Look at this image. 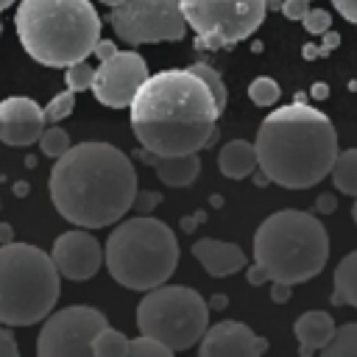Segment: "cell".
<instances>
[{
	"label": "cell",
	"instance_id": "cell-1",
	"mask_svg": "<svg viewBox=\"0 0 357 357\" xmlns=\"http://www.w3.org/2000/svg\"><path fill=\"white\" fill-rule=\"evenodd\" d=\"M128 106L139 145L159 156L198 153L215 139L223 114L206 81L190 67L148 75Z\"/></svg>",
	"mask_w": 357,
	"mask_h": 357
},
{
	"label": "cell",
	"instance_id": "cell-2",
	"mask_svg": "<svg viewBox=\"0 0 357 357\" xmlns=\"http://www.w3.org/2000/svg\"><path fill=\"white\" fill-rule=\"evenodd\" d=\"M137 173L109 142L70 145L50 170V198L59 215L81 229H103L134 206Z\"/></svg>",
	"mask_w": 357,
	"mask_h": 357
},
{
	"label": "cell",
	"instance_id": "cell-3",
	"mask_svg": "<svg viewBox=\"0 0 357 357\" xmlns=\"http://www.w3.org/2000/svg\"><path fill=\"white\" fill-rule=\"evenodd\" d=\"M254 148L257 167L273 184L307 190L329 176L337 156V131L324 112L307 106L304 95H296L293 103L268 112Z\"/></svg>",
	"mask_w": 357,
	"mask_h": 357
},
{
	"label": "cell",
	"instance_id": "cell-4",
	"mask_svg": "<svg viewBox=\"0 0 357 357\" xmlns=\"http://www.w3.org/2000/svg\"><path fill=\"white\" fill-rule=\"evenodd\" d=\"M14 28L22 50L45 67L84 61L100 39V17L89 0H20Z\"/></svg>",
	"mask_w": 357,
	"mask_h": 357
},
{
	"label": "cell",
	"instance_id": "cell-5",
	"mask_svg": "<svg viewBox=\"0 0 357 357\" xmlns=\"http://www.w3.org/2000/svg\"><path fill=\"white\" fill-rule=\"evenodd\" d=\"M326 259L329 234L312 212L279 209L254 234V262L265 268L271 282H310L324 271Z\"/></svg>",
	"mask_w": 357,
	"mask_h": 357
},
{
	"label": "cell",
	"instance_id": "cell-6",
	"mask_svg": "<svg viewBox=\"0 0 357 357\" xmlns=\"http://www.w3.org/2000/svg\"><path fill=\"white\" fill-rule=\"evenodd\" d=\"M103 262L112 279L128 290H151L165 284L178 268V243L173 229L151 215L117 220L106 245Z\"/></svg>",
	"mask_w": 357,
	"mask_h": 357
},
{
	"label": "cell",
	"instance_id": "cell-7",
	"mask_svg": "<svg viewBox=\"0 0 357 357\" xmlns=\"http://www.w3.org/2000/svg\"><path fill=\"white\" fill-rule=\"evenodd\" d=\"M59 298L53 257L28 243L0 245V324L31 326L45 321Z\"/></svg>",
	"mask_w": 357,
	"mask_h": 357
},
{
	"label": "cell",
	"instance_id": "cell-8",
	"mask_svg": "<svg viewBox=\"0 0 357 357\" xmlns=\"http://www.w3.org/2000/svg\"><path fill=\"white\" fill-rule=\"evenodd\" d=\"M137 326L142 335L162 340L173 351H184L204 337L209 326V304L187 284H156L137 307Z\"/></svg>",
	"mask_w": 357,
	"mask_h": 357
},
{
	"label": "cell",
	"instance_id": "cell-9",
	"mask_svg": "<svg viewBox=\"0 0 357 357\" xmlns=\"http://www.w3.org/2000/svg\"><path fill=\"white\" fill-rule=\"evenodd\" d=\"M195 47L218 50L248 39L265 20V0H178Z\"/></svg>",
	"mask_w": 357,
	"mask_h": 357
},
{
	"label": "cell",
	"instance_id": "cell-10",
	"mask_svg": "<svg viewBox=\"0 0 357 357\" xmlns=\"http://www.w3.org/2000/svg\"><path fill=\"white\" fill-rule=\"evenodd\" d=\"M109 22L126 45L178 42L187 31L178 0H123L112 6Z\"/></svg>",
	"mask_w": 357,
	"mask_h": 357
},
{
	"label": "cell",
	"instance_id": "cell-11",
	"mask_svg": "<svg viewBox=\"0 0 357 357\" xmlns=\"http://www.w3.org/2000/svg\"><path fill=\"white\" fill-rule=\"evenodd\" d=\"M109 326L106 315L95 307H64L59 312H50L39 329L36 337V354L39 357H89L92 340L98 332Z\"/></svg>",
	"mask_w": 357,
	"mask_h": 357
},
{
	"label": "cell",
	"instance_id": "cell-12",
	"mask_svg": "<svg viewBox=\"0 0 357 357\" xmlns=\"http://www.w3.org/2000/svg\"><path fill=\"white\" fill-rule=\"evenodd\" d=\"M145 78H148L145 59L134 50H117L114 56L103 59L95 67L92 92H95L98 103H103L109 109H123L131 103L137 89L145 84Z\"/></svg>",
	"mask_w": 357,
	"mask_h": 357
},
{
	"label": "cell",
	"instance_id": "cell-13",
	"mask_svg": "<svg viewBox=\"0 0 357 357\" xmlns=\"http://www.w3.org/2000/svg\"><path fill=\"white\" fill-rule=\"evenodd\" d=\"M50 257H53V265L59 268V276L84 282V279H92L103 265V245L89 231L75 229L56 237Z\"/></svg>",
	"mask_w": 357,
	"mask_h": 357
},
{
	"label": "cell",
	"instance_id": "cell-14",
	"mask_svg": "<svg viewBox=\"0 0 357 357\" xmlns=\"http://www.w3.org/2000/svg\"><path fill=\"white\" fill-rule=\"evenodd\" d=\"M268 351V340L254 335L240 321H220L206 326L204 337L198 340L201 357H259Z\"/></svg>",
	"mask_w": 357,
	"mask_h": 357
},
{
	"label": "cell",
	"instance_id": "cell-15",
	"mask_svg": "<svg viewBox=\"0 0 357 357\" xmlns=\"http://www.w3.org/2000/svg\"><path fill=\"white\" fill-rule=\"evenodd\" d=\"M45 131V109L22 95L0 100V142L6 145H31Z\"/></svg>",
	"mask_w": 357,
	"mask_h": 357
},
{
	"label": "cell",
	"instance_id": "cell-16",
	"mask_svg": "<svg viewBox=\"0 0 357 357\" xmlns=\"http://www.w3.org/2000/svg\"><path fill=\"white\" fill-rule=\"evenodd\" d=\"M192 257L201 262V268L215 276V279H223V276H231L237 271L245 268V254L240 245L234 243H223V240H215V237H201L192 243Z\"/></svg>",
	"mask_w": 357,
	"mask_h": 357
},
{
	"label": "cell",
	"instance_id": "cell-17",
	"mask_svg": "<svg viewBox=\"0 0 357 357\" xmlns=\"http://www.w3.org/2000/svg\"><path fill=\"white\" fill-rule=\"evenodd\" d=\"M137 156L156 170V176L167 184V187H190L198 173H201V159L195 153H184V156H159L151 151H137Z\"/></svg>",
	"mask_w": 357,
	"mask_h": 357
},
{
	"label": "cell",
	"instance_id": "cell-18",
	"mask_svg": "<svg viewBox=\"0 0 357 357\" xmlns=\"http://www.w3.org/2000/svg\"><path fill=\"white\" fill-rule=\"evenodd\" d=\"M293 332H296V337H298V351L307 357V354H312V351H321V349L332 340V335H335V321H332V315L324 312V310H310V312H304V315L296 318Z\"/></svg>",
	"mask_w": 357,
	"mask_h": 357
},
{
	"label": "cell",
	"instance_id": "cell-19",
	"mask_svg": "<svg viewBox=\"0 0 357 357\" xmlns=\"http://www.w3.org/2000/svg\"><path fill=\"white\" fill-rule=\"evenodd\" d=\"M218 167L226 178H245L257 170V148L245 139H231L218 153Z\"/></svg>",
	"mask_w": 357,
	"mask_h": 357
},
{
	"label": "cell",
	"instance_id": "cell-20",
	"mask_svg": "<svg viewBox=\"0 0 357 357\" xmlns=\"http://www.w3.org/2000/svg\"><path fill=\"white\" fill-rule=\"evenodd\" d=\"M335 293H332V301L335 304H349V307H357V248L349 251L337 268H335Z\"/></svg>",
	"mask_w": 357,
	"mask_h": 357
},
{
	"label": "cell",
	"instance_id": "cell-21",
	"mask_svg": "<svg viewBox=\"0 0 357 357\" xmlns=\"http://www.w3.org/2000/svg\"><path fill=\"white\" fill-rule=\"evenodd\" d=\"M329 176H332V181H335V187H337L340 192L357 195V148L337 151Z\"/></svg>",
	"mask_w": 357,
	"mask_h": 357
},
{
	"label": "cell",
	"instance_id": "cell-22",
	"mask_svg": "<svg viewBox=\"0 0 357 357\" xmlns=\"http://www.w3.org/2000/svg\"><path fill=\"white\" fill-rule=\"evenodd\" d=\"M321 351H324V357H357V321L335 326L332 340Z\"/></svg>",
	"mask_w": 357,
	"mask_h": 357
},
{
	"label": "cell",
	"instance_id": "cell-23",
	"mask_svg": "<svg viewBox=\"0 0 357 357\" xmlns=\"http://www.w3.org/2000/svg\"><path fill=\"white\" fill-rule=\"evenodd\" d=\"M126 354H128V337L112 326H103L92 340V357H126Z\"/></svg>",
	"mask_w": 357,
	"mask_h": 357
},
{
	"label": "cell",
	"instance_id": "cell-24",
	"mask_svg": "<svg viewBox=\"0 0 357 357\" xmlns=\"http://www.w3.org/2000/svg\"><path fill=\"white\" fill-rule=\"evenodd\" d=\"M279 95H282V89H279V84L273 81V78H268V75H259V78H254L251 84H248V98H251V103H257V106H273L276 100H279Z\"/></svg>",
	"mask_w": 357,
	"mask_h": 357
},
{
	"label": "cell",
	"instance_id": "cell-25",
	"mask_svg": "<svg viewBox=\"0 0 357 357\" xmlns=\"http://www.w3.org/2000/svg\"><path fill=\"white\" fill-rule=\"evenodd\" d=\"M39 148H42V153L45 156H50V159H59L61 153H67V148H70V134L64 131V128H59V126H53V128H45L42 134H39Z\"/></svg>",
	"mask_w": 357,
	"mask_h": 357
},
{
	"label": "cell",
	"instance_id": "cell-26",
	"mask_svg": "<svg viewBox=\"0 0 357 357\" xmlns=\"http://www.w3.org/2000/svg\"><path fill=\"white\" fill-rule=\"evenodd\" d=\"M128 354H131V357H170L173 349L165 346L162 340H156V337L139 332V337L128 340Z\"/></svg>",
	"mask_w": 357,
	"mask_h": 357
},
{
	"label": "cell",
	"instance_id": "cell-27",
	"mask_svg": "<svg viewBox=\"0 0 357 357\" xmlns=\"http://www.w3.org/2000/svg\"><path fill=\"white\" fill-rule=\"evenodd\" d=\"M64 81H67V89H73V92L92 89V81H95V67H89V61H86V59H84V61H75V64H70V67H67Z\"/></svg>",
	"mask_w": 357,
	"mask_h": 357
},
{
	"label": "cell",
	"instance_id": "cell-28",
	"mask_svg": "<svg viewBox=\"0 0 357 357\" xmlns=\"http://www.w3.org/2000/svg\"><path fill=\"white\" fill-rule=\"evenodd\" d=\"M73 109H75V92H73V89H64V92H59V95L45 106V120H47V123H59V120L70 117Z\"/></svg>",
	"mask_w": 357,
	"mask_h": 357
},
{
	"label": "cell",
	"instance_id": "cell-29",
	"mask_svg": "<svg viewBox=\"0 0 357 357\" xmlns=\"http://www.w3.org/2000/svg\"><path fill=\"white\" fill-rule=\"evenodd\" d=\"M190 70H192V73H198V75L206 81V86L212 89V95H215L218 106H220V109H226V86H223V78H220V73H218L215 67L204 64V61H198V64H190Z\"/></svg>",
	"mask_w": 357,
	"mask_h": 357
},
{
	"label": "cell",
	"instance_id": "cell-30",
	"mask_svg": "<svg viewBox=\"0 0 357 357\" xmlns=\"http://www.w3.org/2000/svg\"><path fill=\"white\" fill-rule=\"evenodd\" d=\"M301 25L307 28V33H324L332 25V17L324 8H307V14L301 17Z\"/></svg>",
	"mask_w": 357,
	"mask_h": 357
},
{
	"label": "cell",
	"instance_id": "cell-31",
	"mask_svg": "<svg viewBox=\"0 0 357 357\" xmlns=\"http://www.w3.org/2000/svg\"><path fill=\"white\" fill-rule=\"evenodd\" d=\"M307 8H310V0H282V8L279 11L287 20H301L307 14Z\"/></svg>",
	"mask_w": 357,
	"mask_h": 357
},
{
	"label": "cell",
	"instance_id": "cell-32",
	"mask_svg": "<svg viewBox=\"0 0 357 357\" xmlns=\"http://www.w3.org/2000/svg\"><path fill=\"white\" fill-rule=\"evenodd\" d=\"M159 204H162V195L159 192H139L137 190V195H134V209H139V212H151Z\"/></svg>",
	"mask_w": 357,
	"mask_h": 357
},
{
	"label": "cell",
	"instance_id": "cell-33",
	"mask_svg": "<svg viewBox=\"0 0 357 357\" xmlns=\"http://www.w3.org/2000/svg\"><path fill=\"white\" fill-rule=\"evenodd\" d=\"M17 354H20V349H17L14 335L6 326H0V357H17Z\"/></svg>",
	"mask_w": 357,
	"mask_h": 357
},
{
	"label": "cell",
	"instance_id": "cell-34",
	"mask_svg": "<svg viewBox=\"0 0 357 357\" xmlns=\"http://www.w3.org/2000/svg\"><path fill=\"white\" fill-rule=\"evenodd\" d=\"M335 11L346 20V22H354L357 25V0H332Z\"/></svg>",
	"mask_w": 357,
	"mask_h": 357
},
{
	"label": "cell",
	"instance_id": "cell-35",
	"mask_svg": "<svg viewBox=\"0 0 357 357\" xmlns=\"http://www.w3.org/2000/svg\"><path fill=\"white\" fill-rule=\"evenodd\" d=\"M290 287H293V284H287V282H271V298H273L276 304H284V301L290 298Z\"/></svg>",
	"mask_w": 357,
	"mask_h": 357
},
{
	"label": "cell",
	"instance_id": "cell-36",
	"mask_svg": "<svg viewBox=\"0 0 357 357\" xmlns=\"http://www.w3.org/2000/svg\"><path fill=\"white\" fill-rule=\"evenodd\" d=\"M321 36H324V42H321V53H324V56H326V53H332V50L340 45V33H337V31H332V28H326Z\"/></svg>",
	"mask_w": 357,
	"mask_h": 357
},
{
	"label": "cell",
	"instance_id": "cell-37",
	"mask_svg": "<svg viewBox=\"0 0 357 357\" xmlns=\"http://www.w3.org/2000/svg\"><path fill=\"white\" fill-rule=\"evenodd\" d=\"M92 53L103 61V59L114 56V53H117V47H114V42H112V39H98V42H95V47H92Z\"/></svg>",
	"mask_w": 357,
	"mask_h": 357
},
{
	"label": "cell",
	"instance_id": "cell-38",
	"mask_svg": "<svg viewBox=\"0 0 357 357\" xmlns=\"http://www.w3.org/2000/svg\"><path fill=\"white\" fill-rule=\"evenodd\" d=\"M315 209H318V212H324V215H332V212L337 209V201H335V195H329V192L318 195V198H315Z\"/></svg>",
	"mask_w": 357,
	"mask_h": 357
},
{
	"label": "cell",
	"instance_id": "cell-39",
	"mask_svg": "<svg viewBox=\"0 0 357 357\" xmlns=\"http://www.w3.org/2000/svg\"><path fill=\"white\" fill-rule=\"evenodd\" d=\"M245 276H248V284H254V287H257V284L271 282V279H268V273H265V268H262V265H257V262H254V265L245 271Z\"/></svg>",
	"mask_w": 357,
	"mask_h": 357
},
{
	"label": "cell",
	"instance_id": "cell-40",
	"mask_svg": "<svg viewBox=\"0 0 357 357\" xmlns=\"http://www.w3.org/2000/svg\"><path fill=\"white\" fill-rule=\"evenodd\" d=\"M201 220H204V212H195V215H190V218L181 220V229H184V231H192L195 223H201Z\"/></svg>",
	"mask_w": 357,
	"mask_h": 357
},
{
	"label": "cell",
	"instance_id": "cell-41",
	"mask_svg": "<svg viewBox=\"0 0 357 357\" xmlns=\"http://www.w3.org/2000/svg\"><path fill=\"white\" fill-rule=\"evenodd\" d=\"M301 56H304L307 61H312V59H318V56H324V53H321V45H304Z\"/></svg>",
	"mask_w": 357,
	"mask_h": 357
},
{
	"label": "cell",
	"instance_id": "cell-42",
	"mask_svg": "<svg viewBox=\"0 0 357 357\" xmlns=\"http://www.w3.org/2000/svg\"><path fill=\"white\" fill-rule=\"evenodd\" d=\"M206 304H209V310H223V307L229 304V298H226L223 293H218V296H212V298H209Z\"/></svg>",
	"mask_w": 357,
	"mask_h": 357
},
{
	"label": "cell",
	"instance_id": "cell-43",
	"mask_svg": "<svg viewBox=\"0 0 357 357\" xmlns=\"http://www.w3.org/2000/svg\"><path fill=\"white\" fill-rule=\"evenodd\" d=\"M11 240H14V229L8 223H0V245L3 243H11Z\"/></svg>",
	"mask_w": 357,
	"mask_h": 357
},
{
	"label": "cell",
	"instance_id": "cell-44",
	"mask_svg": "<svg viewBox=\"0 0 357 357\" xmlns=\"http://www.w3.org/2000/svg\"><path fill=\"white\" fill-rule=\"evenodd\" d=\"M326 95H329V86H326V84H321V81H318V84H312V98L324 100Z\"/></svg>",
	"mask_w": 357,
	"mask_h": 357
},
{
	"label": "cell",
	"instance_id": "cell-45",
	"mask_svg": "<svg viewBox=\"0 0 357 357\" xmlns=\"http://www.w3.org/2000/svg\"><path fill=\"white\" fill-rule=\"evenodd\" d=\"M14 195H20V198L28 195V184H25V181H17V184H14Z\"/></svg>",
	"mask_w": 357,
	"mask_h": 357
},
{
	"label": "cell",
	"instance_id": "cell-46",
	"mask_svg": "<svg viewBox=\"0 0 357 357\" xmlns=\"http://www.w3.org/2000/svg\"><path fill=\"white\" fill-rule=\"evenodd\" d=\"M265 6H268V11H279L282 8V0H265Z\"/></svg>",
	"mask_w": 357,
	"mask_h": 357
},
{
	"label": "cell",
	"instance_id": "cell-47",
	"mask_svg": "<svg viewBox=\"0 0 357 357\" xmlns=\"http://www.w3.org/2000/svg\"><path fill=\"white\" fill-rule=\"evenodd\" d=\"M254 181H257V184H259V187H262V184H268V181H271V178H268V176H265V173H262V170H259V173H257V176H254Z\"/></svg>",
	"mask_w": 357,
	"mask_h": 357
},
{
	"label": "cell",
	"instance_id": "cell-48",
	"mask_svg": "<svg viewBox=\"0 0 357 357\" xmlns=\"http://www.w3.org/2000/svg\"><path fill=\"white\" fill-rule=\"evenodd\" d=\"M8 6H14V0H0V11H3V8H8Z\"/></svg>",
	"mask_w": 357,
	"mask_h": 357
},
{
	"label": "cell",
	"instance_id": "cell-49",
	"mask_svg": "<svg viewBox=\"0 0 357 357\" xmlns=\"http://www.w3.org/2000/svg\"><path fill=\"white\" fill-rule=\"evenodd\" d=\"M357 198V195H354ZM351 218H354V223H357V201H354V206H351Z\"/></svg>",
	"mask_w": 357,
	"mask_h": 357
},
{
	"label": "cell",
	"instance_id": "cell-50",
	"mask_svg": "<svg viewBox=\"0 0 357 357\" xmlns=\"http://www.w3.org/2000/svg\"><path fill=\"white\" fill-rule=\"evenodd\" d=\"M100 3H106V6L112 8V6H117V3H123V0H100Z\"/></svg>",
	"mask_w": 357,
	"mask_h": 357
},
{
	"label": "cell",
	"instance_id": "cell-51",
	"mask_svg": "<svg viewBox=\"0 0 357 357\" xmlns=\"http://www.w3.org/2000/svg\"><path fill=\"white\" fill-rule=\"evenodd\" d=\"M0 33H3V22H0Z\"/></svg>",
	"mask_w": 357,
	"mask_h": 357
},
{
	"label": "cell",
	"instance_id": "cell-52",
	"mask_svg": "<svg viewBox=\"0 0 357 357\" xmlns=\"http://www.w3.org/2000/svg\"><path fill=\"white\" fill-rule=\"evenodd\" d=\"M0 206H3V204H0Z\"/></svg>",
	"mask_w": 357,
	"mask_h": 357
}]
</instances>
